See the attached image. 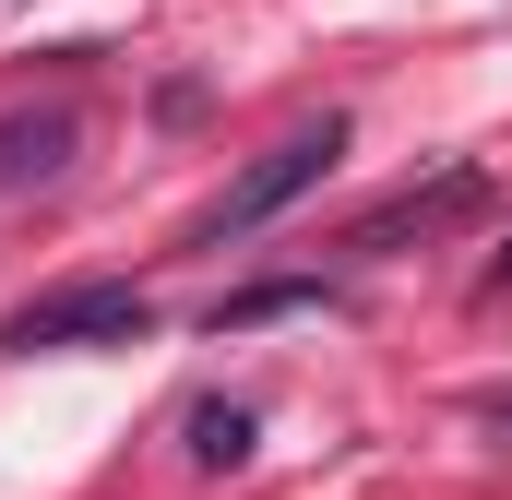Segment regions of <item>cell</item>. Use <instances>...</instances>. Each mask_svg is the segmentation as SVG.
Returning <instances> with one entry per match:
<instances>
[{"label":"cell","instance_id":"52a82bcc","mask_svg":"<svg viewBox=\"0 0 512 500\" xmlns=\"http://www.w3.org/2000/svg\"><path fill=\"white\" fill-rule=\"evenodd\" d=\"M501 286H512V250H501V262H489V274H477V298H501Z\"/></svg>","mask_w":512,"mask_h":500},{"label":"cell","instance_id":"7a4b0ae2","mask_svg":"<svg viewBox=\"0 0 512 500\" xmlns=\"http://www.w3.org/2000/svg\"><path fill=\"white\" fill-rule=\"evenodd\" d=\"M143 334H155V298L131 274H72L0 310V358H72V346H143Z\"/></svg>","mask_w":512,"mask_h":500},{"label":"cell","instance_id":"6da1fadb","mask_svg":"<svg viewBox=\"0 0 512 500\" xmlns=\"http://www.w3.org/2000/svg\"><path fill=\"white\" fill-rule=\"evenodd\" d=\"M334 155H346V120H334V108H322V120H298V131H286V143H262L251 167H239V179H227V191H215V203L191 215V250H227V239H262V227H274L286 203H310V191L334 179Z\"/></svg>","mask_w":512,"mask_h":500},{"label":"cell","instance_id":"8992f818","mask_svg":"<svg viewBox=\"0 0 512 500\" xmlns=\"http://www.w3.org/2000/svg\"><path fill=\"white\" fill-rule=\"evenodd\" d=\"M191 465H215V477H227V465H251V405L203 393V405H191Z\"/></svg>","mask_w":512,"mask_h":500},{"label":"cell","instance_id":"ba28073f","mask_svg":"<svg viewBox=\"0 0 512 500\" xmlns=\"http://www.w3.org/2000/svg\"><path fill=\"white\" fill-rule=\"evenodd\" d=\"M477 417H489V429H512V393H489V405H477Z\"/></svg>","mask_w":512,"mask_h":500},{"label":"cell","instance_id":"277c9868","mask_svg":"<svg viewBox=\"0 0 512 500\" xmlns=\"http://www.w3.org/2000/svg\"><path fill=\"white\" fill-rule=\"evenodd\" d=\"M72 143H84V108H12L0 120V191H36V179H60L72 167Z\"/></svg>","mask_w":512,"mask_h":500},{"label":"cell","instance_id":"5b68a950","mask_svg":"<svg viewBox=\"0 0 512 500\" xmlns=\"http://www.w3.org/2000/svg\"><path fill=\"white\" fill-rule=\"evenodd\" d=\"M334 298H346L334 274H262V286H239V298H215L203 322H215V334H262V322H298V310H334Z\"/></svg>","mask_w":512,"mask_h":500},{"label":"cell","instance_id":"3957f363","mask_svg":"<svg viewBox=\"0 0 512 500\" xmlns=\"http://www.w3.org/2000/svg\"><path fill=\"white\" fill-rule=\"evenodd\" d=\"M477 203H489V167H465V155H453V167H429V179L382 191V203L346 227V250H358V262H382V250H405V239H441V227H453V215H477Z\"/></svg>","mask_w":512,"mask_h":500}]
</instances>
